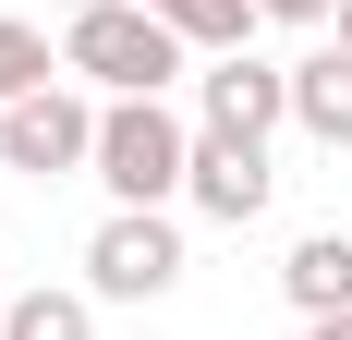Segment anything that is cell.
Wrapping results in <instances>:
<instances>
[{"label":"cell","mask_w":352,"mask_h":340,"mask_svg":"<svg viewBox=\"0 0 352 340\" xmlns=\"http://www.w3.org/2000/svg\"><path fill=\"white\" fill-rule=\"evenodd\" d=\"M61 73H85L98 98H170L182 73H195V36L158 25L146 0H98V12L61 25Z\"/></svg>","instance_id":"cell-1"},{"label":"cell","mask_w":352,"mask_h":340,"mask_svg":"<svg viewBox=\"0 0 352 340\" xmlns=\"http://www.w3.org/2000/svg\"><path fill=\"white\" fill-rule=\"evenodd\" d=\"M195 134L207 122H182L170 98H98V182H109V206H170L195 182Z\"/></svg>","instance_id":"cell-2"},{"label":"cell","mask_w":352,"mask_h":340,"mask_svg":"<svg viewBox=\"0 0 352 340\" xmlns=\"http://www.w3.org/2000/svg\"><path fill=\"white\" fill-rule=\"evenodd\" d=\"M85 292H98V304H158V292H182L170 206H109L98 231H85Z\"/></svg>","instance_id":"cell-3"},{"label":"cell","mask_w":352,"mask_h":340,"mask_svg":"<svg viewBox=\"0 0 352 340\" xmlns=\"http://www.w3.org/2000/svg\"><path fill=\"white\" fill-rule=\"evenodd\" d=\"M0 170H25V182L98 170V109L73 98V85H36V98H12V109H0Z\"/></svg>","instance_id":"cell-4"},{"label":"cell","mask_w":352,"mask_h":340,"mask_svg":"<svg viewBox=\"0 0 352 340\" xmlns=\"http://www.w3.org/2000/svg\"><path fill=\"white\" fill-rule=\"evenodd\" d=\"M195 109H207V134H280L292 122V61H255V49H219L207 73H195Z\"/></svg>","instance_id":"cell-5"},{"label":"cell","mask_w":352,"mask_h":340,"mask_svg":"<svg viewBox=\"0 0 352 340\" xmlns=\"http://www.w3.org/2000/svg\"><path fill=\"white\" fill-rule=\"evenodd\" d=\"M267 195H280V170H267V146H255V134H195V182H182L195 219L243 231V219H267Z\"/></svg>","instance_id":"cell-6"},{"label":"cell","mask_w":352,"mask_h":340,"mask_svg":"<svg viewBox=\"0 0 352 340\" xmlns=\"http://www.w3.org/2000/svg\"><path fill=\"white\" fill-rule=\"evenodd\" d=\"M292 122H304L316 146H352V49H340V36L292 61Z\"/></svg>","instance_id":"cell-7"},{"label":"cell","mask_w":352,"mask_h":340,"mask_svg":"<svg viewBox=\"0 0 352 340\" xmlns=\"http://www.w3.org/2000/svg\"><path fill=\"white\" fill-rule=\"evenodd\" d=\"M280 292H292L304 316H352V231H304L292 268H280Z\"/></svg>","instance_id":"cell-8"},{"label":"cell","mask_w":352,"mask_h":340,"mask_svg":"<svg viewBox=\"0 0 352 340\" xmlns=\"http://www.w3.org/2000/svg\"><path fill=\"white\" fill-rule=\"evenodd\" d=\"M0 340H98V292H61V279H36L0 304Z\"/></svg>","instance_id":"cell-9"},{"label":"cell","mask_w":352,"mask_h":340,"mask_svg":"<svg viewBox=\"0 0 352 340\" xmlns=\"http://www.w3.org/2000/svg\"><path fill=\"white\" fill-rule=\"evenodd\" d=\"M146 12H158V25H182L207 61H219V49H255V25H267L255 0H146Z\"/></svg>","instance_id":"cell-10"},{"label":"cell","mask_w":352,"mask_h":340,"mask_svg":"<svg viewBox=\"0 0 352 340\" xmlns=\"http://www.w3.org/2000/svg\"><path fill=\"white\" fill-rule=\"evenodd\" d=\"M36 85H61V49H49L25 12H0V109H12V98H36Z\"/></svg>","instance_id":"cell-11"},{"label":"cell","mask_w":352,"mask_h":340,"mask_svg":"<svg viewBox=\"0 0 352 340\" xmlns=\"http://www.w3.org/2000/svg\"><path fill=\"white\" fill-rule=\"evenodd\" d=\"M267 25H340V0H255Z\"/></svg>","instance_id":"cell-12"},{"label":"cell","mask_w":352,"mask_h":340,"mask_svg":"<svg viewBox=\"0 0 352 340\" xmlns=\"http://www.w3.org/2000/svg\"><path fill=\"white\" fill-rule=\"evenodd\" d=\"M304 340H352V316H304Z\"/></svg>","instance_id":"cell-13"},{"label":"cell","mask_w":352,"mask_h":340,"mask_svg":"<svg viewBox=\"0 0 352 340\" xmlns=\"http://www.w3.org/2000/svg\"><path fill=\"white\" fill-rule=\"evenodd\" d=\"M328 36H340V49H352V0H340V25H328Z\"/></svg>","instance_id":"cell-14"},{"label":"cell","mask_w":352,"mask_h":340,"mask_svg":"<svg viewBox=\"0 0 352 340\" xmlns=\"http://www.w3.org/2000/svg\"><path fill=\"white\" fill-rule=\"evenodd\" d=\"M61 12H98V0H61Z\"/></svg>","instance_id":"cell-15"},{"label":"cell","mask_w":352,"mask_h":340,"mask_svg":"<svg viewBox=\"0 0 352 340\" xmlns=\"http://www.w3.org/2000/svg\"><path fill=\"white\" fill-rule=\"evenodd\" d=\"M0 304H12V292H0Z\"/></svg>","instance_id":"cell-16"}]
</instances>
